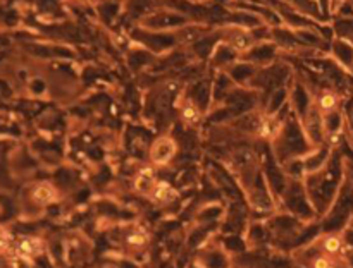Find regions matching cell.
I'll list each match as a JSON object with an SVG mask.
<instances>
[{
    "instance_id": "cell-1",
    "label": "cell",
    "mask_w": 353,
    "mask_h": 268,
    "mask_svg": "<svg viewBox=\"0 0 353 268\" xmlns=\"http://www.w3.org/2000/svg\"><path fill=\"white\" fill-rule=\"evenodd\" d=\"M174 155H176V143L170 138H158L150 150V162L154 165L160 167L169 164Z\"/></svg>"
},
{
    "instance_id": "cell-2",
    "label": "cell",
    "mask_w": 353,
    "mask_h": 268,
    "mask_svg": "<svg viewBox=\"0 0 353 268\" xmlns=\"http://www.w3.org/2000/svg\"><path fill=\"white\" fill-rule=\"evenodd\" d=\"M31 194H33V200L40 205H50L54 201H57V198H59L57 189L50 182H40L38 186H34Z\"/></svg>"
},
{
    "instance_id": "cell-3",
    "label": "cell",
    "mask_w": 353,
    "mask_h": 268,
    "mask_svg": "<svg viewBox=\"0 0 353 268\" xmlns=\"http://www.w3.org/2000/svg\"><path fill=\"white\" fill-rule=\"evenodd\" d=\"M150 196H152L155 203L166 205V203H170V201L176 198V189H174L168 181H157L152 193H150Z\"/></svg>"
},
{
    "instance_id": "cell-4",
    "label": "cell",
    "mask_w": 353,
    "mask_h": 268,
    "mask_svg": "<svg viewBox=\"0 0 353 268\" xmlns=\"http://www.w3.org/2000/svg\"><path fill=\"white\" fill-rule=\"evenodd\" d=\"M16 251L21 258H34L42 253V241L38 238H22L16 246Z\"/></svg>"
},
{
    "instance_id": "cell-5",
    "label": "cell",
    "mask_w": 353,
    "mask_h": 268,
    "mask_svg": "<svg viewBox=\"0 0 353 268\" xmlns=\"http://www.w3.org/2000/svg\"><path fill=\"white\" fill-rule=\"evenodd\" d=\"M155 176H154V170L150 169V167H146V169L140 170L138 177H136V182H134V188L138 189L142 194H150L155 186Z\"/></svg>"
},
{
    "instance_id": "cell-6",
    "label": "cell",
    "mask_w": 353,
    "mask_h": 268,
    "mask_svg": "<svg viewBox=\"0 0 353 268\" xmlns=\"http://www.w3.org/2000/svg\"><path fill=\"white\" fill-rule=\"evenodd\" d=\"M344 243L340 236H328L322 241V251L329 256H336L340 253H343Z\"/></svg>"
},
{
    "instance_id": "cell-7",
    "label": "cell",
    "mask_w": 353,
    "mask_h": 268,
    "mask_svg": "<svg viewBox=\"0 0 353 268\" xmlns=\"http://www.w3.org/2000/svg\"><path fill=\"white\" fill-rule=\"evenodd\" d=\"M312 268H336V263L332 256L329 255H319L312 260Z\"/></svg>"
},
{
    "instance_id": "cell-8",
    "label": "cell",
    "mask_w": 353,
    "mask_h": 268,
    "mask_svg": "<svg viewBox=\"0 0 353 268\" xmlns=\"http://www.w3.org/2000/svg\"><path fill=\"white\" fill-rule=\"evenodd\" d=\"M146 241H148V238H146V234L143 231H136V232H133V234H130V238H128V244H131V246H143V244H146Z\"/></svg>"
},
{
    "instance_id": "cell-9",
    "label": "cell",
    "mask_w": 353,
    "mask_h": 268,
    "mask_svg": "<svg viewBox=\"0 0 353 268\" xmlns=\"http://www.w3.org/2000/svg\"><path fill=\"white\" fill-rule=\"evenodd\" d=\"M334 105H336V98L331 93H326L322 98H320V108H322V110H332Z\"/></svg>"
},
{
    "instance_id": "cell-10",
    "label": "cell",
    "mask_w": 353,
    "mask_h": 268,
    "mask_svg": "<svg viewBox=\"0 0 353 268\" xmlns=\"http://www.w3.org/2000/svg\"><path fill=\"white\" fill-rule=\"evenodd\" d=\"M9 244H10V234L6 229L0 227V250H6Z\"/></svg>"
}]
</instances>
